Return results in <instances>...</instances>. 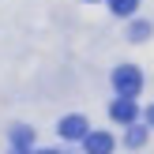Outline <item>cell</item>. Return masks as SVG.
Segmentation results:
<instances>
[{"label":"cell","mask_w":154,"mask_h":154,"mask_svg":"<svg viewBox=\"0 0 154 154\" xmlns=\"http://www.w3.org/2000/svg\"><path fill=\"white\" fill-rule=\"evenodd\" d=\"M113 87H117L120 98H135V94L143 90V72H139V68H132V64L117 68V72H113Z\"/></svg>","instance_id":"6da1fadb"},{"label":"cell","mask_w":154,"mask_h":154,"mask_svg":"<svg viewBox=\"0 0 154 154\" xmlns=\"http://www.w3.org/2000/svg\"><path fill=\"white\" fill-rule=\"evenodd\" d=\"M60 135H64V139H87V135H90L87 117H79V113L64 117V120H60Z\"/></svg>","instance_id":"7a4b0ae2"},{"label":"cell","mask_w":154,"mask_h":154,"mask_svg":"<svg viewBox=\"0 0 154 154\" xmlns=\"http://www.w3.org/2000/svg\"><path fill=\"white\" fill-rule=\"evenodd\" d=\"M109 113H113V120H120V124H135V117H139V105H135L132 98H120V102H113V105H109Z\"/></svg>","instance_id":"3957f363"},{"label":"cell","mask_w":154,"mask_h":154,"mask_svg":"<svg viewBox=\"0 0 154 154\" xmlns=\"http://www.w3.org/2000/svg\"><path fill=\"white\" fill-rule=\"evenodd\" d=\"M87 154H113V135L109 132H90L87 135Z\"/></svg>","instance_id":"277c9868"},{"label":"cell","mask_w":154,"mask_h":154,"mask_svg":"<svg viewBox=\"0 0 154 154\" xmlns=\"http://www.w3.org/2000/svg\"><path fill=\"white\" fill-rule=\"evenodd\" d=\"M30 139H34V132H30L26 124L11 128V143H15V147H19V150H26V147H30Z\"/></svg>","instance_id":"5b68a950"},{"label":"cell","mask_w":154,"mask_h":154,"mask_svg":"<svg viewBox=\"0 0 154 154\" xmlns=\"http://www.w3.org/2000/svg\"><path fill=\"white\" fill-rule=\"evenodd\" d=\"M109 8H113V15H132L139 8V0H109Z\"/></svg>","instance_id":"8992f818"},{"label":"cell","mask_w":154,"mask_h":154,"mask_svg":"<svg viewBox=\"0 0 154 154\" xmlns=\"http://www.w3.org/2000/svg\"><path fill=\"white\" fill-rule=\"evenodd\" d=\"M124 143H128V147H143V143H147V132H143V128H128V135H124Z\"/></svg>","instance_id":"52a82bcc"},{"label":"cell","mask_w":154,"mask_h":154,"mask_svg":"<svg viewBox=\"0 0 154 154\" xmlns=\"http://www.w3.org/2000/svg\"><path fill=\"white\" fill-rule=\"evenodd\" d=\"M147 34H150V26H147V23H132V38H135V42H143Z\"/></svg>","instance_id":"ba28073f"},{"label":"cell","mask_w":154,"mask_h":154,"mask_svg":"<svg viewBox=\"0 0 154 154\" xmlns=\"http://www.w3.org/2000/svg\"><path fill=\"white\" fill-rule=\"evenodd\" d=\"M147 120H150V124H154V105H150V113H147Z\"/></svg>","instance_id":"9c48e42d"},{"label":"cell","mask_w":154,"mask_h":154,"mask_svg":"<svg viewBox=\"0 0 154 154\" xmlns=\"http://www.w3.org/2000/svg\"><path fill=\"white\" fill-rule=\"evenodd\" d=\"M38 154H60V150H38Z\"/></svg>","instance_id":"30bf717a"},{"label":"cell","mask_w":154,"mask_h":154,"mask_svg":"<svg viewBox=\"0 0 154 154\" xmlns=\"http://www.w3.org/2000/svg\"><path fill=\"white\" fill-rule=\"evenodd\" d=\"M15 154H26V150H15Z\"/></svg>","instance_id":"8fae6325"}]
</instances>
